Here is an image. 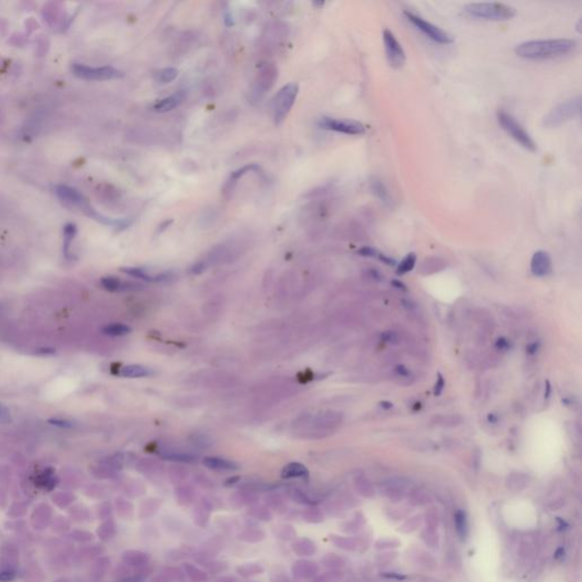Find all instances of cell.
Returning <instances> with one entry per match:
<instances>
[{
    "label": "cell",
    "mask_w": 582,
    "mask_h": 582,
    "mask_svg": "<svg viewBox=\"0 0 582 582\" xmlns=\"http://www.w3.org/2000/svg\"><path fill=\"white\" fill-rule=\"evenodd\" d=\"M576 42L572 39L533 40L520 43L515 49L519 57L531 61H543L564 56L573 52Z\"/></svg>",
    "instance_id": "obj_1"
},
{
    "label": "cell",
    "mask_w": 582,
    "mask_h": 582,
    "mask_svg": "<svg viewBox=\"0 0 582 582\" xmlns=\"http://www.w3.org/2000/svg\"><path fill=\"white\" fill-rule=\"evenodd\" d=\"M56 192H57L59 198L65 201V203L71 204L72 206H75V207L80 208L82 212L85 213L86 215H88V216L97 219V221L102 222L103 224H106V226H111L114 228H120V229H124V228L130 226V223H131L130 219H126V218L114 219V218H109V217L104 216V215H102V214H99L97 210L91 207L89 201L86 200L79 191L73 189V188L66 187V186H58L56 188Z\"/></svg>",
    "instance_id": "obj_2"
},
{
    "label": "cell",
    "mask_w": 582,
    "mask_h": 582,
    "mask_svg": "<svg viewBox=\"0 0 582 582\" xmlns=\"http://www.w3.org/2000/svg\"><path fill=\"white\" fill-rule=\"evenodd\" d=\"M467 16L485 21H507L515 16V9L501 3H473L464 7Z\"/></svg>",
    "instance_id": "obj_3"
},
{
    "label": "cell",
    "mask_w": 582,
    "mask_h": 582,
    "mask_svg": "<svg viewBox=\"0 0 582 582\" xmlns=\"http://www.w3.org/2000/svg\"><path fill=\"white\" fill-rule=\"evenodd\" d=\"M497 121L499 125L502 126V129L508 136H511V138L514 139L517 144L523 147L524 149L529 151L537 150V145H535L534 140L531 138V136L525 131L524 127L511 114H508L505 111H498Z\"/></svg>",
    "instance_id": "obj_4"
},
{
    "label": "cell",
    "mask_w": 582,
    "mask_h": 582,
    "mask_svg": "<svg viewBox=\"0 0 582 582\" xmlns=\"http://www.w3.org/2000/svg\"><path fill=\"white\" fill-rule=\"evenodd\" d=\"M581 112V98L575 97L571 98L566 102L561 103L558 106L549 112L548 115L545 117L544 125L547 127H557L563 123L573 120L574 117L579 116Z\"/></svg>",
    "instance_id": "obj_5"
},
{
    "label": "cell",
    "mask_w": 582,
    "mask_h": 582,
    "mask_svg": "<svg viewBox=\"0 0 582 582\" xmlns=\"http://www.w3.org/2000/svg\"><path fill=\"white\" fill-rule=\"evenodd\" d=\"M298 91H299V86H298L297 83H288L285 86H282L280 91L277 94L273 102V113L276 124H281L286 120V117L288 116L293 104L296 102Z\"/></svg>",
    "instance_id": "obj_6"
},
{
    "label": "cell",
    "mask_w": 582,
    "mask_h": 582,
    "mask_svg": "<svg viewBox=\"0 0 582 582\" xmlns=\"http://www.w3.org/2000/svg\"><path fill=\"white\" fill-rule=\"evenodd\" d=\"M405 16L407 17V20H409L412 24H413L416 29H419L421 32H423V33L430 38L433 41H436L438 43H441V44H449V43H453V36L448 33V32L443 31L442 29H440L439 26L432 24V23H430L428 21H425L424 18H422L419 15H416V14L412 13V12H404Z\"/></svg>",
    "instance_id": "obj_7"
},
{
    "label": "cell",
    "mask_w": 582,
    "mask_h": 582,
    "mask_svg": "<svg viewBox=\"0 0 582 582\" xmlns=\"http://www.w3.org/2000/svg\"><path fill=\"white\" fill-rule=\"evenodd\" d=\"M320 127L324 130L339 132L349 136H361L365 133V125L359 121L347 120V118L322 117L319 122Z\"/></svg>",
    "instance_id": "obj_8"
},
{
    "label": "cell",
    "mask_w": 582,
    "mask_h": 582,
    "mask_svg": "<svg viewBox=\"0 0 582 582\" xmlns=\"http://www.w3.org/2000/svg\"><path fill=\"white\" fill-rule=\"evenodd\" d=\"M72 70L77 77L84 80H112L123 76V73L121 71L112 66L90 67L86 65H81V64H75Z\"/></svg>",
    "instance_id": "obj_9"
},
{
    "label": "cell",
    "mask_w": 582,
    "mask_h": 582,
    "mask_svg": "<svg viewBox=\"0 0 582 582\" xmlns=\"http://www.w3.org/2000/svg\"><path fill=\"white\" fill-rule=\"evenodd\" d=\"M383 43L390 66L393 68H400L406 62V54L401 44L398 42L395 34L390 30L386 29L383 31Z\"/></svg>",
    "instance_id": "obj_10"
},
{
    "label": "cell",
    "mask_w": 582,
    "mask_h": 582,
    "mask_svg": "<svg viewBox=\"0 0 582 582\" xmlns=\"http://www.w3.org/2000/svg\"><path fill=\"white\" fill-rule=\"evenodd\" d=\"M277 73H278L277 68L273 64L271 63L264 64L257 74L255 93L259 96H262L266 93L268 89H271V86L274 84V81L277 79Z\"/></svg>",
    "instance_id": "obj_11"
},
{
    "label": "cell",
    "mask_w": 582,
    "mask_h": 582,
    "mask_svg": "<svg viewBox=\"0 0 582 582\" xmlns=\"http://www.w3.org/2000/svg\"><path fill=\"white\" fill-rule=\"evenodd\" d=\"M531 272L533 276L543 278L547 277L553 271V263L552 258L547 251L538 250L533 254L532 258H531Z\"/></svg>",
    "instance_id": "obj_12"
},
{
    "label": "cell",
    "mask_w": 582,
    "mask_h": 582,
    "mask_svg": "<svg viewBox=\"0 0 582 582\" xmlns=\"http://www.w3.org/2000/svg\"><path fill=\"white\" fill-rule=\"evenodd\" d=\"M291 572L297 580H310L314 579L315 575L318 574L319 566L314 562L300 560L293 563Z\"/></svg>",
    "instance_id": "obj_13"
},
{
    "label": "cell",
    "mask_w": 582,
    "mask_h": 582,
    "mask_svg": "<svg viewBox=\"0 0 582 582\" xmlns=\"http://www.w3.org/2000/svg\"><path fill=\"white\" fill-rule=\"evenodd\" d=\"M122 560L125 565L139 571L148 565L150 556L147 553L141 551H127L123 554Z\"/></svg>",
    "instance_id": "obj_14"
},
{
    "label": "cell",
    "mask_w": 582,
    "mask_h": 582,
    "mask_svg": "<svg viewBox=\"0 0 582 582\" xmlns=\"http://www.w3.org/2000/svg\"><path fill=\"white\" fill-rule=\"evenodd\" d=\"M100 285L105 290L111 292H118V291H127V290H136L140 289V285H136V283L130 282H123L116 277H104L100 280Z\"/></svg>",
    "instance_id": "obj_15"
},
{
    "label": "cell",
    "mask_w": 582,
    "mask_h": 582,
    "mask_svg": "<svg viewBox=\"0 0 582 582\" xmlns=\"http://www.w3.org/2000/svg\"><path fill=\"white\" fill-rule=\"evenodd\" d=\"M183 99H185V94H183L182 91H178V93H175L171 96H168V97H165L158 100V102L154 105V111L157 113L169 112L177 107L178 105H181Z\"/></svg>",
    "instance_id": "obj_16"
},
{
    "label": "cell",
    "mask_w": 582,
    "mask_h": 582,
    "mask_svg": "<svg viewBox=\"0 0 582 582\" xmlns=\"http://www.w3.org/2000/svg\"><path fill=\"white\" fill-rule=\"evenodd\" d=\"M309 472L301 463L292 462L287 464L281 471L282 479H308Z\"/></svg>",
    "instance_id": "obj_17"
},
{
    "label": "cell",
    "mask_w": 582,
    "mask_h": 582,
    "mask_svg": "<svg viewBox=\"0 0 582 582\" xmlns=\"http://www.w3.org/2000/svg\"><path fill=\"white\" fill-rule=\"evenodd\" d=\"M121 271L127 274V276L138 278V279H141V280L148 281V282H163V281H166L167 279L169 278V276L166 273L157 274V276H151V274L147 272L145 268H141V267H122Z\"/></svg>",
    "instance_id": "obj_18"
},
{
    "label": "cell",
    "mask_w": 582,
    "mask_h": 582,
    "mask_svg": "<svg viewBox=\"0 0 582 582\" xmlns=\"http://www.w3.org/2000/svg\"><path fill=\"white\" fill-rule=\"evenodd\" d=\"M204 465L210 470L215 471H235L238 470V465L235 462L226 460L221 457H205L203 460Z\"/></svg>",
    "instance_id": "obj_19"
},
{
    "label": "cell",
    "mask_w": 582,
    "mask_h": 582,
    "mask_svg": "<svg viewBox=\"0 0 582 582\" xmlns=\"http://www.w3.org/2000/svg\"><path fill=\"white\" fill-rule=\"evenodd\" d=\"M370 190L372 191V194L377 197V198H379L380 201H382L383 204L389 205L391 203V198H390V195H389V191L387 189V187L382 182V180H380L379 177L374 176V177L371 178Z\"/></svg>",
    "instance_id": "obj_20"
},
{
    "label": "cell",
    "mask_w": 582,
    "mask_h": 582,
    "mask_svg": "<svg viewBox=\"0 0 582 582\" xmlns=\"http://www.w3.org/2000/svg\"><path fill=\"white\" fill-rule=\"evenodd\" d=\"M153 374H154L153 370L147 368V366L138 364L123 366L120 370V375L124 378H146L150 377V375Z\"/></svg>",
    "instance_id": "obj_21"
},
{
    "label": "cell",
    "mask_w": 582,
    "mask_h": 582,
    "mask_svg": "<svg viewBox=\"0 0 582 582\" xmlns=\"http://www.w3.org/2000/svg\"><path fill=\"white\" fill-rule=\"evenodd\" d=\"M292 551L299 556H310L316 552V546L311 540L307 538L297 539L292 544Z\"/></svg>",
    "instance_id": "obj_22"
},
{
    "label": "cell",
    "mask_w": 582,
    "mask_h": 582,
    "mask_svg": "<svg viewBox=\"0 0 582 582\" xmlns=\"http://www.w3.org/2000/svg\"><path fill=\"white\" fill-rule=\"evenodd\" d=\"M183 573H185L186 578L189 579L191 582H207L208 581V574L206 573L204 570L199 569L191 563H186L183 564Z\"/></svg>",
    "instance_id": "obj_23"
},
{
    "label": "cell",
    "mask_w": 582,
    "mask_h": 582,
    "mask_svg": "<svg viewBox=\"0 0 582 582\" xmlns=\"http://www.w3.org/2000/svg\"><path fill=\"white\" fill-rule=\"evenodd\" d=\"M210 511L212 507L208 505L207 502H201L195 507L194 511V520L195 523L199 526H205L208 523Z\"/></svg>",
    "instance_id": "obj_24"
},
{
    "label": "cell",
    "mask_w": 582,
    "mask_h": 582,
    "mask_svg": "<svg viewBox=\"0 0 582 582\" xmlns=\"http://www.w3.org/2000/svg\"><path fill=\"white\" fill-rule=\"evenodd\" d=\"M102 331H103V333L106 334V336L122 337V336H126V334L131 333L132 329L129 327V325L123 324V323H112V324L105 325V327L102 329Z\"/></svg>",
    "instance_id": "obj_25"
},
{
    "label": "cell",
    "mask_w": 582,
    "mask_h": 582,
    "mask_svg": "<svg viewBox=\"0 0 582 582\" xmlns=\"http://www.w3.org/2000/svg\"><path fill=\"white\" fill-rule=\"evenodd\" d=\"M444 267V263L440 258H429L424 260L421 265L420 273L423 276H428V274H433L442 271Z\"/></svg>",
    "instance_id": "obj_26"
},
{
    "label": "cell",
    "mask_w": 582,
    "mask_h": 582,
    "mask_svg": "<svg viewBox=\"0 0 582 582\" xmlns=\"http://www.w3.org/2000/svg\"><path fill=\"white\" fill-rule=\"evenodd\" d=\"M416 255L414 253L407 254L404 258L401 259L399 264H397V274L398 276H404V274L413 271L416 265Z\"/></svg>",
    "instance_id": "obj_27"
},
{
    "label": "cell",
    "mask_w": 582,
    "mask_h": 582,
    "mask_svg": "<svg viewBox=\"0 0 582 582\" xmlns=\"http://www.w3.org/2000/svg\"><path fill=\"white\" fill-rule=\"evenodd\" d=\"M75 235H76V228H75L74 224H67V226L64 228L63 251H64V256H65L66 258L70 257L71 246H72V242H73V239H74Z\"/></svg>",
    "instance_id": "obj_28"
},
{
    "label": "cell",
    "mask_w": 582,
    "mask_h": 582,
    "mask_svg": "<svg viewBox=\"0 0 582 582\" xmlns=\"http://www.w3.org/2000/svg\"><path fill=\"white\" fill-rule=\"evenodd\" d=\"M177 74L178 71L175 67H165L163 70H160L159 72L156 73L155 79L160 84H167L175 80L177 77Z\"/></svg>",
    "instance_id": "obj_29"
},
{
    "label": "cell",
    "mask_w": 582,
    "mask_h": 582,
    "mask_svg": "<svg viewBox=\"0 0 582 582\" xmlns=\"http://www.w3.org/2000/svg\"><path fill=\"white\" fill-rule=\"evenodd\" d=\"M434 423L443 428H455L462 423V418L460 415L455 414L441 415L436 418V422Z\"/></svg>",
    "instance_id": "obj_30"
},
{
    "label": "cell",
    "mask_w": 582,
    "mask_h": 582,
    "mask_svg": "<svg viewBox=\"0 0 582 582\" xmlns=\"http://www.w3.org/2000/svg\"><path fill=\"white\" fill-rule=\"evenodd\" d=\"M162 456L164 458H166V460H168V461L180 462V463H194L197 460V458L194 455H191V454L176 453V452L163 453Z\"/></svg>",
    "instance_id": "obj_31"
},
{
    "label": "cell",
    "mask_w": 582,
    "mask_h": 582,
    "mask_svg": "<svg viewBox=\"0 0 582 582\" xmlns=\"http://www.w3.org/2000/svg\"><path fill=\"white\" fill-rule=\"evenodd\" d=\"M237 571L241 576L249 578V576L260 574L264 571V569H263V566H260L259 564H255V563H248V564H245V565L238 567Z\"/></svg>",
    "instance_id": "obj_32"
},
{
    "label": "cell",
    "mask_w": 582,
    "mask_h": 582,
    "mask_svg": "<svg viewBox=\"0 0 582 582\" xmlns=\"http://www.w3.org/2000/svg\"><path fill=\"white\" fill-rule=\"evenodd\" d=\"M455 525H456V530L458 534L461 535V537H466L467 534V520H466V515L464 512L462 511H458L456 514H455Z\"/></svg>",
    "instance_id": "obj_33"
},
{
    "label": "cell",
    "mask_w": 582,
    "mask_h": 582,
    "mask_svg": "<svg viewBox=\"0 0 582 582\" xmlns=\"http://www.w3.org/2000/svg\"><path fill=\"white\" fill-rule=\"evenodd\" d=\"M249 514L254 516L255 519L262 520V521H270L272 519V513L268 511L267 507L265 506H254L251 507L249 511Z\"/></svg>",
    "instance_id": "obj_34"
},
{
    "label": "cell",
    "mask_w": 582,
    "mask_h": 582,
    "mask_svg": "<svg viewBox=\"0 0 582 582\" xmlns=\"http://www.w3.org/2000/svg\"><path fill=\"white\" fill-rule=\"evenodd\" d=\"M302 517H304V520H306L307 522H310V523H318V522H321L323 520V514L321 513L319 508L310 507L307 508V510H305V512L302 513Z\"/></svg>",
    "instance_id": "obj_35"
},
{
    "label": "cell",
    "mask_w": 582,
    "mask_h": 582,
    "mask_svg": "<svg viewBox=\"0 0 582 582\" xmlns=\"http://www.w3.org/2000/svg\"><path fill=\"white\" fill-rule=\"evenodd\" d=\"M239 538L242 540H245V542H248V543H257V542H260V540L264 539V533L260 530L249 529V530H246L245 532H242Z\"/></svg>",
    "instance_id": "obj_36"
},
{
    "label": "cell",
    "mask_w": 582,
    "mask_h": 582,
    "mask_svg": "<svg viewBox=\"0 0 582 582\" xmlns=\"http://www.w3.org/2000/svg\"><path fill=\"white\" fill-rule=\"evenodd\" d=\"M116 532V528H115V523L112 521H107L105 522V523L100 526V530H99V534L100 537L103 539H109L115 535Z\"/></svg>",
    "instance_id": "obj_37"
},
{
    "label": "cell",
    "mask_w": 582,
    "mask_h": 582,
    "mask_svg": "<svg viewBox=\"0 0 582 582\" xmlns=\"http://www.w3.org/2000/svg\"><path fill=\"white\" fill-rule=\"evenodd\" d=\"M176 499L181 505H189V504L194 501V494H192V491L189 489L181 488L178 489V491L176 493Z\"/></svg>",
    "instance_id": "obj_38"
},
{
    "label": "cell",
    "mask_w": 582,
    "mask_h": 582,
    "mask_svg": "<svg viewBox=\"0 0 582 582\" xmlns=\"http://www.w3.org/2000/svg\"><path fill=\"white\" fill-rule=\"evenodd\" d=\"M259 169H260V167H259V165H257V164H247V165H245L244 167L237 169V171H235L231 174V180L236 181V180H238V178H240L241 176H244L245 174H247L248 172L259 171Z\"/></svg>",
    "instance_id": "obj_39"
},
{
    "label": "cell",
    "mask_w": 582,
    "mask_h": 582,
    "mask_svg": "<svg viewBox=\"0 0 582 582\" xmlns=\"http://www.w3.org/2000/svg\"><path fill=\"white\" fill-rule=\"evenodd\" d=\"M381 340L386 343H390V345H398L400 341V337L396 331H384L381 333Z\"/></svg>",
    "instance_id": "obj_40"
},
{
    "label": "cell",
    "mask_w": 582,
    "mask_h": 582,
    "mask_svg": "<svg viewBox=\"0 0 582 582\" xmlns=\"http://www.w3.org/2000/svg\"><path fill=\"white\" fill-rule=\"evenodd\" d=\"M511 347H512V343L506 337L498 338L496 342H495V348H496L498 351H502V352H505L507 350H510Z\"/></svg>",
    "instance_id": "obj_41"
},
{
    "label": "cell",
    "mask_w": 582,
    "mask_h": 582,
    "mask_svg": "<svg viewBox=\"0 0 582 582\" xmlns=\"http://www.w3.org/2000/svg\"><path fill=\"white\" fill-rule=\"evenodd\" d=\"M359 255L363 256V257H370V258H378L379 256V251L373 248V247H370V246H365V247H362V248L359 249Z\"/></svg>",
    "instance_id": "obj_42"
},
{
    "label": "cell",
    "mask_w": 582,
    "mask_h": 582,
    "mask_svg": "<svg viewBox=\"0 0 582 582\" xmlns=\"http://www.w3.org/2000/svg\"><path fill=\"white\" fill-rule=\"evenodd\" d=\"M149 504H150V505H143V506H146V508H145V507H140V515L148 517V516H150V515H153L154 513H155L156 511H157V508H158V506H159L157 503H155V502L150 501V499H149Z\"/></svg>",
    "instance_id": "obj_43"
},
{
    "label": "cell",
    "mask_w": 582,
    "mask_h": 582,
    "mask_svg": "<svg viewBox=\"0 0 582 582\" xmlns=\"http://www.w3.org/2000/svg\"><path fill=\"white\" fill-rule=\"evenodd\" d=\"M49 424L55 425V427L57 428H61V429H72L74 427V423L71 422V421H67V420H62V419H50L48 420Z\"/></svg>",
    "instance_id": "obj_44"
},
{
    "label": "cell",
    "mask_w": 582,
    "mask_h": 582,
    "mask_svg": "<svg viewBox=\"0 0 582 582\" xmlns=\"http://www.w3.org/2000/svg\"><path fill=\"white\" fill-rule=\"evenodd\" d=\"M444 386H446V381H444V378L441 373H438L437 374V380H436V383H434V395L436 396H440L443 391Z\"/></svg>",
    "instance_id": "obj_45"
},
{
    "label": "cell",
    "mask_w": 582,
    "mask_h": 582,
    "mask_svg": "<svg viewBox=\"0 0 582 582\" xmlns=\"http://www.w3.org/2000/svg\"><path fill=\"white\" fill-rule=\"evenodd\" d=\"M339 579L338 573L337 572H328V573H324L322 575H319L318 578H315L313 580V582H334Z\"/></svg>",
    "instance_id": "obj_46"
},
{
    "label": "cell",
    "mask_w": 582,
    "mask_h": 582,
    "mask_svg": "<svg viewBox=\"0 0 582 582\" xmlns=\"http://www.w3.org/2000/svg\"><path fill=\"white\" fill-rule=\"evenodd\" d=\"M15 579V572L12 570H0V582H11Z\"/></svg>",
    "instance_id": "obj_47"
},
{
    "label": "cell",
    "mask_w": 582,
    "mask_h": 582,
    "mask_svg": "<svg viewBox=\"0 0 582 582\" xmlns=\"http://www.w3.org/2000/svg\"><path fill=\"white\" fill-rule=\"evenodd\" d=\"M395 371H396L398 377H400V378H409L411 375V371L404 365H397Z\"/></svg>",
    "instance_id": "obj_48"
},
{
    "label": "cell",
    "mask_w": 582,
    "mask_h": 582,
    "mask_svg": "<svg viewBox=\"0 0 582 582\" xmlns=\"http://www.w3.org/2000/svg\"><path fill=\"white\" fill-rule=\"evenodd\" d=\"M539 349H540V343L538 341H533L526 346V354H529L531 356L535 355Z\"/></svg>",
    "instance_id": "obj_49"
},
{
    "label": "cell",
    "mask_w": 582,
    "mask_h": 582,
    "mask_svg": "<svg viewBox=\"0 0 582 582\" xmlns=\"http://www.w3.org/2000/svg\"><path fill=\"white\" fill-rule=\"evenodd\" d=\"M378 258H379L380 260H381L382 263L388 265V266H397V262H396V260L393 259V258H391V257H389V256H387V255L379 254Z\"/></svg>",
    "instance_id": "obj_50"
},
{
    "label": "cell",
    "mask_w": 582,
    "mask_h": 582,
    "mask_svg": "<svg viewBox=\"0 0 582 582\" xmlns=\"http://www.w3.org/2000/svg\"><path fill=\"white\" fill-rule=\"evenodd\" d=\"M117 582H145V579L141 575H129Z\"/></svg>",
    "instance_id": "obj_51"
},
{
    "label": "cell",
    "mask_w": 582,
    "mask_h": 582,
    "mask_svg": "<svg viewBox=\"0 0 582 582\" xmlns=\"http://www.w3.org/2000/svg\"><path fill=\"white\" fill-rule=\"evenodd\" d=\"M8 421H11V418H9V414L7 410L5 409L4 406L0 405V422L3 423H6Z\"/></svg>",
    "instance_id": "obj_52"
},
{
    "label": "cell",
    "mask_w": 582,
    "mask_h": 582,
    "mask_svg": "<svg viewBox=\"0 0 582 582\" xmlns=\"http://www.w3.org/2000/svg\"><path fill=\"white\" fill-rule=\"evenodd\" d=\"M369 273H370V277L372 278L373 280H375V281H383V279H384L383 274H381V272H379L378 270H374V268H373V270H370Z\"/></svg>",
    "instance_id": "obj_53"
},
{
    "label": "cell",
    "mask_w": 582,
    "mask_h": 582,
    "mask_svg": "<svg viewBox=\"0 0 582 582\" xmlns=\"http://www.w3.org/2000/svg\"><path fill=\"white\" fill-rule=\"evenodd\" d=\"M551 395H552V384L549 382V380H547V381L545 382V398L548 399Z\"/></svg>",
    "instance_id": "obj_54"
},
{
    "label": "cell",
    "mask_w": 582,
    "mask_h": 582,
    "mask_svg": "<svg viewBox=\"0 0 582 582\" xmlns=\"http://www.w3.org/2000/svg\"><path fill=\"white\" fill-rule=\"evenodd\" d=\"M487 421L490 424H496V423H498L499 418L495 413H489L487 416Z\"/></svg>",
    "instance_id": "obj_55"
},
{
    "label": "cell",
    "mask_w": 582,
    "mask_h": 582,
    "mask_svg": "<svg viewBox=\"0 0 582 582\" xmlns=\"http://www.w3.org/2000/svg\"><path fill=\"white\" fill-rule=\"evenodd\" d=\"M224 22H226L227 26H231L233 25V17L230 13H226L224 14Z\"/></svg>",
    "instance_id": "obj_56"
},
{
    "label": "cell",
    "mask_w": 582,
    "mask_h": 582,
    "mask_svg": "<svg viewBox=\"0 0 582 582\" xmlns=\"http://www.w3.org/2000/svg\"><path fill=\"white\" fill-rule=\"evenodd\" d=\"M391 283H392V286H393V287L397 288V289H399V290H406V286H405L404 283H402V282H400V281H398V280H392V281H391Z\"/></svg>",
    "instance_id": "obj_57"
},
{
    "label": "cell",
    "mask_w": 582,
    "mask_h": 582,
    "mask_svg": "<svg viewBox=\"0 0 582 582\" xmlns=\"http://www.w3.org/2000/svg\"><path fill=\"white\" fill-rule=\"evenodd\" d=\"M380 407H382L383 410H391L393 407V404L391 401H388V400H383L380 402Z\"/></svg>",
    "instance_id": "obj_58"
},
{
    "label": "cell",
    "mask_w": 582,
    "mask_h": 582,
    "mask_svg": "<svg viewBox=\"0 0 582 582\" xmlns=\"http://www.w3.org/2000/svg\"><path fill=\"white\" fill-rule=\"evenodd\" d=\"M238 481H239V476H235V478H231V479L227 480L226 485H232V484H235L236 482H238Z\"/></svg>",
    "instance_id": "obj_59"
}]
</instances>
